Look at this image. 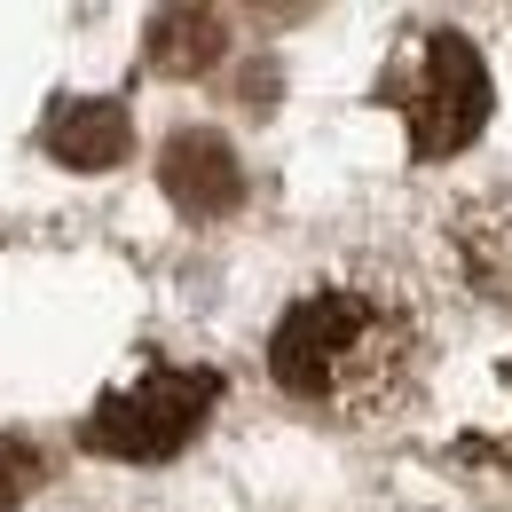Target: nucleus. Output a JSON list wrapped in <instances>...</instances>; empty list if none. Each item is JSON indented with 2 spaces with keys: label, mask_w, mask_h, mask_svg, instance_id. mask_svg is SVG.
Here are the masks:
<instances>
[{
  "label": "nucleus",
  "mask_w": 512,
  "mask_h": 512,
  "mask_svg": "<svg viewBox=\"0 0 512 512\" xmlns=\"http://www.w3.org/2000/svg\"><path fill=\"white\" fill-rule=\"evenodd\" d=\"M48 158H64V166H79V174H103V166H119L134 150V127L127 111L111 103V95H71V103H56L48 111Z\"/></svg>",
  "instance_id": "nucleus-5"
},
{
  "label": "nucleus",
  "mask_w": 512,
  "mask_h": 512,
  "mask_svg": "<svg viewBox=\"0 0 512 512\" xmlns=\"http://www.w3.org/2000/svg\"><path fill=\"white\" fill-rule=\"evenodd\" d=\"M426 363V323L394 284H316L268 331V379L323 418H386Z\"/></svg>",
  "instance_id": "nucleus-1"
},
{
  "label": "nucleus",
  "mask_w": 512,
  "mask_h": 512,
  "mask_svg": "<svg viewBox=\"0 0 512 512\" xmlns=\"http://www.w3.org/2000/svg\"><path fill=\"white\" fill-rule=\"evenodd\" d=\"M32 473H40V465H32V449L0 442V512L16 505V497H24V489H32Z\"/></svg>",
  "instance_id": "nucleus-7"
},
{
  "label": "nucleus",
  "mask_w": 512,
  "mask_h": 512,
  "mask_svg": "<svg viewBox=\"0 0 512 512\" xmlns=\"http://www.w3.org/2000/svg\"><path fill=\"white\" fill-rule=\"evenodd\" d=\"M221 56V16H205V8H166L158 24H150V64L158 71H205Z\"/></svg>",
  "instance_id": "nucleus-6"
},
{
  "label": "nucleus",
  "mask_w": 512,
  "mask_h": 512,
  "mask_svg": "<svg viewBox=\"0 0 512 512\" xmlns=\"http://www.w3.org/2000/svg\"><path fill=\"white\" fill-rule=\"evenodd\" d=\"M402 119H410V150H418V158L465 150V142L481 134V119H489V64H481V48L457 40V32H426Z\"/></svg>",
  "instance_id": "nucleus-3"
},
{
  "label": "nucleus",
  "mask_w": 512,
  "mask_h": 512,
  "mask_svg": "<svg viewBox=\"0 0 512 512\" xmlns=\"http://www.w3.org/2000/svg\"><path fill=\"white\" fill-rule=\"evenodd\" d=\"M158 182L166 197L190 213V221H221V213H237V197H245V174H237V150L221 142V134H174L166 150H158Z\"/></svg>",
  "instance_id": "nucleus-4"
},
{
  "label": "nucleus",
  "mask_w": 512,
  "mask_h": 512,
  "mask_svg": "<svg viewBox=\"0 0 512 512\" xmlns=\"http://www.w3.org/2000/svg\"><path fill=\"white\" fill-rule=\"evenodd\" d=\"M213 402H221V371H205V363H142L127 386H111L87 410L79 442L95 449V457L150 465V457H174V449L190 442L197 426L213 418Z\"/></svg>",
  "instance_id": "nucleus-2"
}]
</instances>
